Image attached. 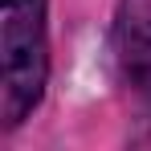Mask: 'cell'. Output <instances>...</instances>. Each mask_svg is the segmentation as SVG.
Returning <instances> with one entry per match:
<instances>
[{
	"label": "cell",
	"mask_w": 151,
	"mask_h": 151,
	"mask_svg": "<svg viewBox=\"0 0 151 151\" xmlns=\"http://www.w3.org/2000/svg\"><path fill=\"white\" fill-rule=\"evenodd\" d=\"M0 53H4L0 114L4 127H17L41 102L49 78L45 0H0Z\"/></svg>",
	"instance_id": "6da1fadb"
},
{
	"label": "cell",
	"mask_w": 151,
	"mask_h": 151,
	"mask_svg": "<svg viewBox=\"0 0 151 151\" xmlns=\"http://www.w3.org/2000/svg\"><path fill=\"white\" fill-rule=\"evenodd\" d=\"M114 49L131 90L151 114V0H123L114 21Z\"/></svg>",
	"instance_id": "7a4b0ae2"
}]
</instances>
